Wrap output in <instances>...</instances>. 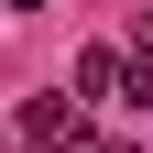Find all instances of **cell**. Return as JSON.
Listing matches in <instances>:
<instances>
[{"mask_svg": "<svg viewBox=\"0 0 153 153\" xmlns=\"http://www.w3.org/2000/svg\"><path fill=\"white\" fill-rule=\"evenodd\" d=\"M22 142H33V153H88L76 99H33V109H22Z\"/></svg>", "mask_w": 153, "mask_h": 153, "instance_id": "1", "label": "cell"}, {"mask_svg": "<svg viewBox=\"0 0 153 153\" xmlns=\"http://www.w3.org/2000/svg\"><path fill=\"white\" fill-rule=\"evenodd\" d=\"M99 153H131V142H99Z\"/></svg>", "mask_w": 153, "mask_h": 153, "instance_id": "2", "label": "cell"}]
</instances>
